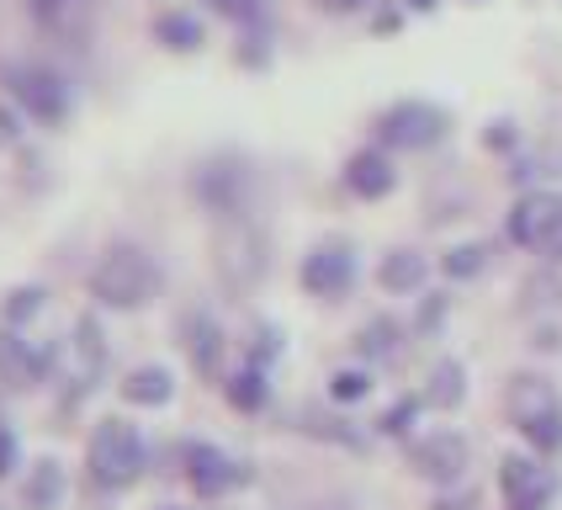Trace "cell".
<instances>
[{"label": "cell", "instance_id": "obj_1", "mask_svg": "<svg viewBox=\"0 0 562 510\" xmlns=\"http://www.w3.org/2000/svg\"><path fill=\"white\" fill-rule=\"evenodd\" d=\"M159 282H165V271L144 245H106L91 271L95 303H106V309H144L159 292Z\"/></svg>", "mask_w": 562, "mask_h": 510}, {"label": "cell", "instance_id": "obj_2", "mask_svg": "<svg viewBox=\"0 0 562 510\" xmlns=\"http://www.w3.org/2000/svg\"><path fill=\"white\" fill-rule=\"evenodd\" d=\"M504 404H509V420L520 425V436H526L541 457L562 446V399H558V388H552L547 378H536V373L509 378Z\"/></svg>", "mask_w": 562, "mask_h": 510}, {"label": "cell", "instance_id": "obj_3", "mask_svg": "<svg viewBox=\"0 0 562 510\" xmlns=\"http://www.w3.org/2000/svg\"><path fill=\"white\" fill-rule=\"evenodd\" d=\"M86 468L101 489H127L144 474V436L127 420H101L86 446Z\"/></svg>", "mask_w": 562, "mask_h": 510}, {"label": "cell", "instance_id": "obj_4", "mask_svg": "<svg viewBox=\"0 0 562 510\" xmlns=\"http://www.w3.org/2000/svg\"><path fill=\"white\" fill-rule=\"evenodd\" d=\"M509 240L531 255L562 260V197L558 191H526L509 208Z\"/></svg>", "mask_w": 562, "mask_h": 510}, {"label": "cell", "instance_id": "obj_5", "mask_svg": "<svg viewBox=\"0 0 562 510\" xmlns=\"http://www.w3.org/2000/svg\"><path fill=\"white\" fill-rule=\"evenodd\" d=\"M0 80H5L11 101L27 107V118H37V123H59L69 112V80L48 64H11Z\"/></svg>", "mask_w": 562, "mask_h": 510}, {"label": "cell", "instance_id": "obj_6", "mask_svg": "<svg viewBox=\"0 0 562 510\" xmlns=\"http://www.w3.org/2000/svg\"><path fill=\"white\" fill-rule=\"evenodd\" d=\"M440 133H446V112L430 101H398L376 118V138L393 149H430L440 144Z\"/></svg>", "mask_w": 562, "mask_h": 510}, {"label": "cell", "instance_id": "obj_7", "mask_svg": "<svg viewBox=\"0 0 562 510\" xmlns=\"http://www.w3.org/2000/svg\"><path fill=\"white\" fill-rule=\"evenodd\" d=\"M499 489L509 510H547V500L558 495V474L547 463H536V457H504Z\"/></svg>", "mask_w": 562, "mask_h": 510}, {"label": "cell", "instance_id": "obj_8", "mask_svg": "<svg viewBox=\"0 0 562 510\" xmlns=\"http://www.w3.org/2000/svg\"><path fill=\"white\" fill-rule=\"evenodd\" d=\"M218 271L228 287H250L266 271V240L245 219H234L218 234Z\"/></svg>", "mask_w": 562, "mask_h": 510}, {"label": "cell", "instance_id": "obj_9", "mask_svg": "<svg viewBox=\"0 0 562 510\" xmlns=\"http://www.w3.org/2000/svg\"><path fill=\"white\" fill-rule=\"evenodd\" d=\"M187 478H191L196 495L218 500V495H228V489H239V484L250 478V468H245L239 457H228L223 446L196 442V446H187Z\"/></svg>", "mask_w": 562, "mask_h": 510}, {"label": "cell", "instance_id": "obj_10", "mask_svg": "<svg viewBox=\"0 0 562 510\" xmlns=\"http://www.w3.org/2000/svg\"><path fill=\"white\" fill-rule=\"evenodd\" d=\"M408 468L419 478H436V484H457L468 468V442L457 431H430L408 446Z\"/></svg>", "mask_w": 562, "mask_h": 510}, {"label": "cell", "instance_id": "obj_11", "mask_svg": "<svg viewBox=\"0 0 562 510\" xmlns=\"http://www.w3.org/2000/svg\"><path fill=\"white\" fill-rule=\"evenodd\" d=\"M32 22L48 32V37H59V43H86V32L95 22V0H27Z\"/></svg>", "mask_w": 562, "mask_h": 510}, {"label": "cell", "instance_id": "obj_12", "mask_svg": "<svg viewBox=\"0 0 562 510\" xmlns=\"http://www.w3.org/2000/svg\"><path fill=\"white\" fill-rule=\"evenodd\" d=\"M350 282H356V255L345 251V245H318V251H308V260H303V287H308L313 298H340Z\"/></svg>", "mask_w": 562, "mask_h": 510}, {"label": "cell", "instance_id": "obj_13", "mask_svg": "<svg viewBox=\"0 0 562 510\" xmlns=\"http://www.w3.org/2000/svg\"><path fill=\"white\" fill-rule=\"evenodd\" d=\"M43 378H48V351L0 330V382L5 388H37Z\"/></svg>", "mask_w": 562, "mask_h": 510}, {"label": "cell", "instance_id": "obj_14", "mask_svg": "<svg viewBox=\"0 0 562 510\" xmlns=\"http://www.w3.org/2000/svg\"><path fill=\"white\" fill-rule=\"evenodd\" d=\"M181 335H187L191 367H196L202 378H223V330L213 324V314H191L187 324H181Z\"/></svg>", "mask_w": 562, "mask_h": 510}, {"label": "cell", "instance_id": "obj_15", "mask_svg": "<svg viewBox=\"0 0 562 510\" xmlns=\"http://www.w3.org/2000/svg\"><path fill=\"white\" fill-rule=\"evenodd\" d=\"M393 181H398L393 159L376 155V149H361V155H350V165H345V187L356 191V197H367V202L387 197V191H393Z\"/></svg>", "mask_w": 562, "mask_h": 510}, {"label": "cell", "instance_id": "obj_16", "mask_svg": "<svg viewBox=\"0 0 562 510\" xmlns=\"http://www.w3.org/2000/svg\"><path fill=\"white\" fill-rule=\"evenodd\" d=\"M69 356H75V382H80V388H91V382L101 378V367H106V346H101V324H95V314L75 319Z\"/></svg>", "mask_w": 562, "mask_h": 510}, {"label": "cell", "instance_id": "obj_17", "mask_svg": "<svg viewBox=\"0 0 562 510\" xmlns=\"http://www.w3.org/2000/svg\"><path fill=\"white\" fill-rule=\"evenodd\" d=\"M425 255L419 251H387L382 255V266H376V282L387 287V292H414V287L425 282Z\"/></svg>", "mask_w": 562, "mask_h": 510}, {"label": "cell", "instance_id": "obj_18", "mask_svg": "<svg viewBox=\"0 0 562 510\" xmlns=\"http://www.w3.org/2000/svg\"><path fill=\"white\" fill-rule=\"evenodd\" d=\"M176 393V382H170V373L165 367H133L123 378V399L127 404H165Z\"/></svg>", "mask_w": 562, "mask_h": 510}, {"label": "cell", "instance_id": "obj_19", "mask_svg": "<svg viewBox=\"0 0 562 510\" xmlns=\"http://www.w3.org/2000/svg\"><path fill=\"white\" fill-rule=\"evenodd\" d=\"M64 495V474L54 457H43V463H32V478L27 489H22V500H27V510H54Z\"/></svg>", "mask_w": 562, "mask_h": 510}, {"label": "cell", "instance_id": "obj_20", "mask_svg": "<svg viewBox=\"0 0 562 510\" xmlns=\"http://www.w3.org/2000/svg\"><path fill=\"white\" fill-rule=\"evenodd\" d=\"M468 373H462V362H436V373H430V388H425V404H436V410H457L462 404V393H468Z\"/></svg>", "mask_w": 562, "mask_h": 510}, {"label": "cell", "instance_id": "obj_21", "mask_svg": "<svg viewBox=\"0 0 562 510\" xmlns=\"http://www.w3.org/2000/svg\"><path fill=\"white\" fill-rule=\"evenodd\" d=\"M155 37L165 48H176V54H191V48H202V22L187 16V11H165L155 22Z\"/></svg>", "mask_w": 562, "mask_h": 510}, {"label": "cell", "instance_id": "obj_22", "mask_svg": "<svg viewBox=\"0 0 562 510\" xmlns=\"http://www.w3.org/2000/svg\"><path fill=\"white\" fill-rule=\"evenodd\" d=\"M228 404H234V410H260V404H266V378H260V367H245V373L228 378Z\"/></svg>", "mask_w": 562, "mask_h": 510}, {"label": "cell", "instance_id": "obj_23", "mask_svg": "<svg viewBox=\"0 0 562 510\" xmlns=\"http://www.w3.org/2000/svg\"><path fill=\"white\" fill-rule=\"evenodd\" d=\"M356 346L367 351V356H398V324H393V319H372Z\"/></svg>", "mask_w": 562, "mask_h": 510}, {"label": "cell", "instance_id": "obj_24", "mask_svg": "<svg viewBox=\"0 0 562 510\" xmlns=\"http://www.w3.org/2000/svg\"><path fill=\"white\" fill-rule=\"evenodd\" d=\"M488 266V245H457L446 255V277H477Z\"/></svg>", "mask_w": 562, "mask_h": 510}, {"label": "cell", "instance_id": "obj_25", "mask_svg": "<svg viewBox=\"0 0 562 510\" xmlns=\"http://www.w3.org/2000/svg\"><path fill=\"white\" fill-rule=\"evenodd\" d=\"M37 309H43V287H11L5 292V319L11 324H27Z\"/></svg>", "mask_w": 562, "mask_h": 510}, {"label": "cell", "instance_id": "obj_26", "mask_svg": "<svg viewBox=\"0 0 562 510\" xmlns=\"http://www.w3.org/2000/svg\"><path fill=\"white\" fill-rule=\"evenodd\" d=\"M329 393H335L340 404H356V399H367V393H372V378L345 367V373H335V378H329Z\"/></svg>", "mask_w": 562, "mask_h": 510}, {"label": "cell", "instance_id": "obj_27", "mask_svg": "<svg viewBox=\"0 0 562 510\" xmlns=\"http://www.w3.org/2000/svg\"><path fill=\"white\" fill-rule=\"evenodd\" d=\"M414 410H419V399H398L393 410L382 414V431H387V436H398V431H408V420H414Z\"/></svg>", "mask_w": 562, "mask_h": 510}, {"label": "cell", "instance_id": "obj_28", "mask_svg": "<svg viewBox=\"0 0 562 510\" xmlns=\"http://www.w3.org/2000/svg\"><path fill=\"white\" fill-rule=\"evenodd\" d=\"M213 11L234 16V22H255L260 16V0H213Z\"/></svg>", "mask_w": 562, "mask_h": 510}, {"label": "cell", "instance_id": "obj_29", "mask_svg": "<svg viewBox=\"0 0 562 510\" xmlns=\"http://www.w3.org/2000/svg\"><path fill=\"white\" fill-rule=\"evenodd\" d=\"M16 468V436H11V425H0V478H11Z\"/></svg>", "mask_w": 562, "mask_h": 510}, {"label": "cell", "instance_id": "obj_30", "mask_svg": "<svg viewBox=\"0 0 562 510\" xmlns=\"http://www.w3.org/2000/svg\"><path fill=\"white\" fill-rule=\"evenodd\" d=\"M16 133H22L16 112H11V107H0V149H5V144H16Z\"/></svg>", "mask_w": 562, "mask_h": 510}, {"label": "cell", "instance_id": "obj_31", "mask_svg": "<svg viewBox=\"0 0 562 510\" xmlns=\"http://www.w3.org/2000/svg\"><path fill=\"white\" fill-rule=\"evenodd\" d=\"M408 5H414V11H430V5H436V0H408Z\"/></svg>", "mask_w": 562, "mask_h": 510}, {"label": "cell", "instance_id": "obj_32", "mask_svg": "<svg viewBox=\"0 0 562 510\" xmlns=\"http://www.w3.org/2000/svg\"><path fill=\"white\" fill-rule=\"evenodd\" d=\"M335 5H361V0H335Z\"/></svg>", "mask_w": 562, "mask_h": 510}, {"label": "cell", "instance_id": "obj_33", "mask_svg": "<svg viewBox=\"0 0 562 510\" xmlns=\"http://www.w3.org/2000/svg\"><path fill=\"white\" fill-rule=\"evenodd\" d=\"M329 510H340V506H329Z\"/></svg>", "mask_w": 562, "mask_h": 510}, {"label": "cell", "instance_id": "obj_34", "mask_svg": "<svg viewBox=\"0 0 562 510\" xmlns=\"http://www.w3.org/2000/svg\"><path fill=\"white\" fill-rule=\"evenodd\" d=\"M472 5H477V0H472Z\"/></svg>", "mask_w": 562, "mask_h": 510}]
</instances>
